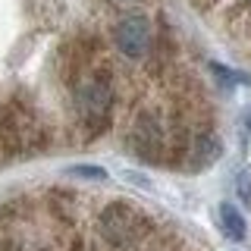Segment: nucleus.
<instances>
[{"instance_id": "nucleus-11", "label": "nucleus", "mask_w": 251, "mask_h": 251, "mask_svg": "<svg viewBox=\"0 0 251 251\" xmlns=\"http://www.w3.org/2000/svg\"><path fill=\"white\" fill-rule=\"evenodd\" d=\"M248 126H251V113H248Z\"/></svg>"}, {"instance_id": "nucleus-3", "label": "nucleus", "mask_w": 251, "mask_h": 251, "mask_svg": "<svg viewBox=\"0 0 251 251\" xmlns=\"http://www.w3.org/2000/svg\"><path fill=\"white\" fill-rule=\"evenodd\" d=\"M126 145L141 163H167L170 160V120L157 107L135 110L126 132Z\"/></svg>"}, {"instance_id": "nucleus-2", "label": "nucleus", "mask_w": 251, "mask_h": 251, "mask_svg": "<svg viewBox=\"0 0 251 251\" xmlns=\"http://www.w3.org/2000/svg\"><path fill=\"white\" fill-rule=\"evenodd\" d=\"M0 148L10 157L38 154L47 148V129L41 116L19 94L0 100Z\"/></svg>"}, {"instance_id": "nucleus-6", "label": "nucleus", "mask_w": 251, "mask_h": 251, "mask_svg": "<svg viewBox=\"0 0 251 251\" xmlns=\"http://www.w3.org/2000/svg\"><path fill=\"white\" fill-rule=\"evenodd\" d=\"M220 154H223V145H220L217 132L210 129H195L192 141H188V151H185V167L188 170H207L214 167L220 160Z\"/></svg>"}, {"instance_id": "nucleus-4", "label": "nucleus", "mask_w": 251, "mask_h": 251, "mask_svg": "<svg viewBox=\"0 0 251 251\" xmlns=\"http://www.w3.org/2000/svg\"><path fill=\"white\" fill-rule=\"evenodd\" d=\"M154 229L151 217L129 201H113L98 214V232L110 248H135L141 239H148Z\"/></svg>"}, {"instance_id": "nucleus-9", "label": "nucleus", "mask_w": 251, "mask_h": 251, "mask_svg": "<svg viewBox=\"0 0 251 251\" xmlns=\"http://www.w3.org/2000/svg\"><path fill=\"white\" fill-rule=\"evenodd\" d=\"M73 176H88V179H104L107 173L98 167H73Z\"/></svg>"}, {"instance_id": "nucleus-8", "label": "nucleus", "mask_w": 251, "mask_h": 251, "mask_svg": "<svg viewBox=\"0 0 251 251\" xmlns=\"http://www.w3.org/2000/svg\"><path fill=\"white\" fill-rule=\"evenodd\" d=\"M235 192H239V198H242V204H248L251 207V170L245 167L235 176Z\"/></svg>"}, {"instance_id": "nucleus-10", "label": "nucleus", "mask_w": 251, "mask_h": 251, "mask_svg": "<svg viewBox=\"0 0 251 251\" xmlns=\"http://www.w3.org/2000/svg\"><path fill=\"white\" fill-rule=\"evenodd\" d=\"M242 6H248V10H251V0H245V3H242Z\"/></svg>"}, {"instance_id": "nucleus-7", "label": "nucleus", "mask_w": 251, "mask_h": 251, "mask_svg": "<svg viewBox=\"0 0 251 251\" xmlns=\"http://www.w3.org/2000/svg\"><path fill=\"white\" fill-rule=\"evenodd\" d=\"M220 223H223V232L229 235V239H235V242H242L245 239V217L239 214V207L235 204H229V201H223L220 204Z\"/></svg>"}, {"instance_id": "nucleus-1", "label": "nucleus", "mask_w": 251, "mask_h": 251, "mask_svg": "<svg viewBox=\"0 0 251 251\" xmlns=\"http://www.w3.org/2000/svg\"><path fill=\"white\" fill-rule=\"evenodd\" d=\"M73 104L78 116V129L85 132V138H98L110 129L113 107H116V82L107 63H94L73 85Z\"/></svg>"}, {"instance_id": "nucleus-5", "label": "nucleus", "mask_w": 251, "mask_h": 251, "mask_svg": "<svg viewBox=\"0 0 251 251\" xmlns=\"http://www.w3.org/2000/svg\"><path fill=\"white\" fill-rule=\"evenodd\" d=\"M110 38H113V47L123 53L126 60L132 63H145L151 60V50H154V25L145 13H126L113 22L110 28Z\"/></svg>"}]
</instances>
